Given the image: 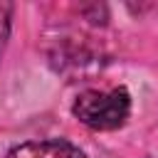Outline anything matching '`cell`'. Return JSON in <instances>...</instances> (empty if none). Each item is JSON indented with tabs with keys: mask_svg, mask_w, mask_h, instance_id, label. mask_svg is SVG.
Returning a JSON list of instances; mask_svg holds the SVG:
<instances>
[{
	"mask_svg": "<svg viewBox=\"0 0 158 158\" xmlns=\"http://www.w3.org/2000/svg\"><path fill=\"white\" fill-rule=\"evenodd\" d=\"M131 111V96L126 89H89L74 101V116L96 131H111L123 126Z\"/></svg>",
	"mask_w": 158,
	"mask_h": 158,
	"instance_id": "6da1fadb",
	"label": "cell"
},
{
	"mask_svg": "<svg viewBox=\"0 0 158 158\" xmlns=\"http://www.w3.org/2000/svg\"><path fill=\"white\" fill-rule=\"evenodd\" d=\"M7 158H86V156L69 141H30L15 146L7 153Z\"/></svg>",
	"mask_w": 158,
	"mask_h": 158,
	"instance_id": "7a4b0ae2",
	"label": "cell"
},
{
	"mask_svg": "<svg viewBox=\"0 0 158 158\" xmlns=\"http://www.w3.org/2000/svg\"><path fill=\"white\" fill-rule=\"evenodd\" d=\"M10 5H5V2H0V49H2V44H5V37H7V27H10Z\"/></svg>",
	"mask_w": 158,
	"mask_h": 158,
	"instance_id": "3957f363",
	"label": "cell"
}]
</instances>
